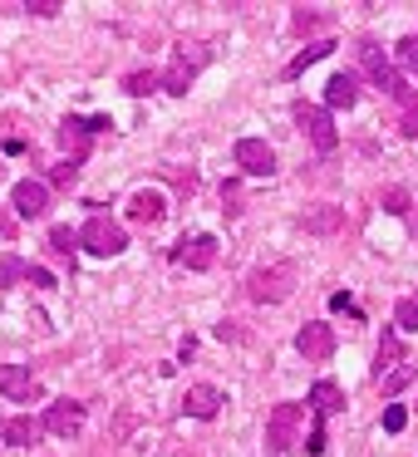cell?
I'll return each instance as SVG.
<instances>
[{
    "mask_svg": "<svg viewBox=\"0 0 418 457\" xmlns=\"http://www.w3.org/2000/svg\"><path fill=\"white\" fill-rule=\"evenodd\" d=\"M290 290H296V266H290V261H276V266H261L247 276V295L256 300V305H280Z\"/></svg>",
    "mask_w": 418,
    "mask_h": 457,
    "instance_id": "1",
    "label": "cell"
},
{
    "mask_svg": "<svg viewBox=\"0 0 418 457\" xmlns=\"http://www.w3.org/2000/svg\"><path fill=\"white\" fill-rule=\"evenodd\" d=\"M300 428H305V408L300 403H276L266 418V443L271 453H290L300 443Z\"/></svg>",
    "mask_w": 418,
    "mask_h": 457,
    "instance_id": "2",
    "label": "cell"
},
{
    "mask_svg": "<svg viewBox=\"0 0 418 457\" xmlns=\"http://www.w3.org/2000/svg\"><path fill=\"white\" fill-rule=\"evenodd\" d=\"M79 241H84V251H94V256H119V251L129 246L123 227H119V221H109V217H89V221H84V231H79Z\"/></svg>",
    "mask_w": 418,
    "mask_h": 457,
    "instance_id": "3",
    "label": "cell"
},
{
    "mask_svg": "<svg viewBox=\"0 0 418 457\" xmlns=\"http://www.w3.org/2000/svg\"><path fill=\"white\" fill-rule=\"evenodd\" d=\"M296 123H300V133H305L320 153H335L339 133H335V123H330L325 109H315V104H296Z\"/></svg>",
    "mask_w": 418,
    "mask_h": 457,
    "instance_id": "4",
    "label": "cell"
},
{
    "mask_svg": "<svg viewBox=\"0 0 418 457\" xmlns=\"http://www.w3.org/2000/svg\"><path fill=\"white\" fill-rule=\"evenodd\" d=\"M0 394L11 398V403H35L40 398V384L25 364H0Z\"/></svg>",
    "mask_w": 418,
    "mask_h": 457,
    "instance_id": "5",
    "label": "cell"
},
{
    "mask_svg": "<svg viewBox=\"0 0 418 457\" xmlns=\"http://www.w3.org/2000/svg\"><path fill=\"white\" fill-rule=\"evenodd\" d=\"M237 168L251 172V178H271V172H276V153L261 138H241L237 143Z\"/></svg>",
    "mask_w": 418,
    "mask_h": 457,
    "instance_id": "6",
    "label": "cell"
},
{
    "mask_svg": "<svg viewBox=\"0 0 418 457\" xmlns=\"http://www.w3.org/2000/svg\"><path fill=\"white\" fill-rule=\"evenodd\" d=\"M40 423H45V433H54V437H74L84 428V403H74V398L50 403V413H45Z\"/></svg>",
    "mask_w": 418,
    "mask_h": 457,
    "instance_id": "7",
    "label": "cell"
},
{
    "mask_svg": "<svg viewBox=\"0 0 418 457\" xmlns=\"http://www.w3.org/2000/svg\"><path fill=\"white\" fill-rule=\"evenodd\" d=\"M99 129H109V119H94V123L64 119L60 123V143H64V153H70V162H79L84 153H89V133H99Z\"/></svg>",
    "mask_w": 418,
    "mask_h": 457,
    "instance_id": "8",
    "label": "cell"
},
{
    "mask_svg": "<svg viewBox=\"0 0 418 457\" xmlns=\"http://www.w3.org/2000/svg\"><path fill=\"white\" fill-rule=\"evenodd\" d=\"M11 207L21 212L25 221H35V217H45L50 212V187L45 182H35V178H25L21 187H15V197H11Z\"/></svg>",
    "mask_w": 418,
    "mask_h": 457,
    "instance_id": "9",
    "label": "cell"
},
{
    "mask_svg": "<svg viewBox=\"0 0 418 457\" xmlns=\"http://www.w3.org/2000/svg\"><path fill=\"white\" fill-rule=\"evenodd\" d=\"M296 349L305 359H330V354H335V329L320 325V320H310V325L296 335Z\"/></svg>",
    "mask_w": 418,
    "mask_h": 457,
    "instance_id": "10",
    "label": "cell"
},
{
    "mask_svg": "<svg viewBox=\"0 0 418 457\" xmlns=\"http://www.w3.org/2000/svg\"><path fill=\"white\" fill-rule=\"evenodd\" d=\"M178 261H182L188 270H207L212 261H217V241H212V237H192V241H182Z\"/></svg>",
    "mask_w": 418,
    "mask_h": 457,
    "instance_id": "11",
    "label": "cell"
},
{
    "mask_svg": "<svg viewBox=\"0 0 418 457\" xmlns=\"http://www.w3.org/2000/svg\"><path fill=\"white\" fill-rule=\"evenodd\" d=\"M182 408H188L192 418H217L222 394H217L212 384H192V388H188V398H182Z\"/></svg>",
    "mask_w": 418,
    "mask_h": 457,
    "instance_id": "12",
    "label": "cell"
},
{
    "mask_svg": "<svg viewBox=\"0 0 418 457\" xmlns=\"http://www.w3.org/2000/svg\"><path fill=\"white\" fill-rule=\"evenodd\" d=\"M0 433H5V443H15V447H30L35 437L45 433V423H40V418H5V423H0Z\"/></svg>",
    "mask_w": 418,
    "mask_h": 457,
    "instance_id": "13",
    "label": "cell"
},
{
    "mask_svg": "<svg viewBox=\"0 0 418 457\" xmlns=\"http://www.w3.org/2000/svg\"><path fill=\"white\" fill-rule=\"evenodd\" d=\"M355 99H359L355 74H335V79L325 84V104H330V109H355Z\"/></svg>",
    "mask_w": 418,
    "mask_h": 457,
    "instance_id": "14",
    "label": "cell"
},
{
    "mask_svg": "<svg viewBox=\"0 0 418 457\" xmlns=\"http://www.w3.org/2000/svg\"><path fill=\"white\" fill-rule=\"evenodd\" d=\"M129 217L138 221V227H153V221L163 217V197H158V192H133V202H129Z\"/></svg>",
    "mask_w": 418,
    "mask_h": 457,
    "instance_id": "15",
    "label": "cell"
},
{
    "mask_svg": "<svg viewBox=\"0 0 418 457\" xmlns=\"http://www.w3.org/2000/svg\"><path fill=\"white\" fill-rule=\"evenodd\" d=\"M310 403H315V413H339L345 408V394H339V384H330V378H320L315 388H310Z\"/></svg>",
    "mask_w": 418,
    "mask_h": 457,
    "instance_id": "16",
    "label": "cell"
},
{
    "mask_svg": "<svg viewBox=\"0 0 418 457\" xmlns=\"http://www.w3.org/2000/svg\"><path fill=\"white\" fill-rule=\"evenodd\" d=\"M300 227L315 231V237H325V231H339V227H345V207H320V212H310V217H300Z\"/></svg>",
    "mask_w": 418,
    "mask_h": 457,
    "instance_id": "17",
    "label": "cell"
},
{
    "mask_svg": "<svg viewBox=\"0 0 418 457\" xmlns=\"http://www.w3.org/2000/svg\"><path fill=\"white\" fill-rule=\"evenodd\" d=\"M325 25H330V15H325V11H315V5H296V15H290V30H296V35L325 30Z\"/></svg>",
    "mask_w": 418,
    "mask_h": 457,
    "instance_id": "18",
    "label": "cell"
},
{
    "mask_svg": "<svg viewBox=\"0 0 418 457\" xmlns=\"http://www.w3.org/2000/svg\"><path fill=\"white\" fill-rule=\"evenodd\" d=\"M330 50H335V45H330V40H320V45H305V50H300L296 54V60H290L286 64V79H296V74H305V64H315V60H325V54Z\"/></svg>",
    "mask_w": 418,
    "mask_h": 457,
    "instance_id": "19",
    "label": "cell"
},
{
    "mask_svg": "<svg viewBox=\"0 0 418 457\" xmlns=\"http://www.w3.org/2000/svg\"><path fill=\"white\" fill-rule=\"evenodd\" d=\"M414 384V364H398V369H389V374H379V388H384V398H394L398 388H408Z\"/></svg>",
    "mask_w": 418,
    "mask_h": 457,
    "instance_id": "20",
    "label": "cell"
},
{
    "mask_svg": "<svg viewBox=\"0 0 418 457\" xmlns=\"http://www.w3.org/2000/svg\"><path fill=\"white\" fill-rule=\"evenodd\" d=\"M398 359H404L398 335H394V329H384V339H379V374H384V369H398Z\"/></svg>",
    "mask_w": 418,
    "mask_h": 457,
    "instance_id": "21",
    "label": "cell"
},
{
    "mask_svg": "<svg viewBox=\"0 0 418 457\" xmlns=\"http://www.w3.org/2000/svg\"><path fill=\"white\" fill-rule=\"evenodd\" d=\"M192 74H197V64H188V60H178V64H172V70H168V79H163V84H168V94H188V84H192Z\"/></svg>",
    "mask_w": 418,
    "mask_h": 457,
    "instance_id": "22",
    "label": "cell"
},
{
    "mask_svg": "<svg viewBox=\"0 0 418 457\" xmlns=\"http://www.w3.org/2000/svg\"><path fill=\"white\" fill-rule=\"evenodd\" d=\"M50 251H54V256H70V266H74V231L70 227H54L50 231Z\"/></svg>",
    "mask_w": 418,
    "mask_h": 457,
    "instance_id": "23",
    "label": "cell"
},
{
    "mask_svg": "<svg viewBox=\"0 0 418 457\" xmlns=\"http://www.w3.org/2000/svg\"><path fill=\"white\" fill-rule=\"evenodd\" d=\"M394 325H398V329H418V295L398 300V310H394Z\"/></svg>",
    "mask_w": 418,
    "mask_h": 457,
    "instance_id": "24",
    "label": "cell"
},
{
    "mask_svg": "<svg viewBox=\"0 0 418 457\" xmlns=\"http://www.w3.org/2000/svg\"><path fill=\"white\" fill-rule=\"evenodd\" d=\"M25 261L21 256H0V286H15V280H25Z\"/></svg>",
    "mask_w": 418,
    "mask_h": 457,
    "instance_id": "25",
    "label": "cell"
},
{
    "mask_svg": "<svg viewBox=\"0 0 418 457\" xmlns=\"http://www.w3.org/2000/svg\"><path fill=\"white\" fill-rule=\"evenodd\" d=\"M394 50H398V64H404V70H414V74H418V40H414V35H408V40H398Z\"/></svg>",
    "mask_w": 418,
    "mask_h": 457,
    "instance_id": "26",
    "label": "cell"
},
{
    "mask_svg": "<svg viewBox=\"0 0 418 457\" xmlns=\"http://www.w3.org/2000/svg\"><path fill=\"white\" fill-rule=\"evenodd\" d=\"M398 133H404V138H418V99L404 104V113H398Z\"/></svg>",
    "mask_w": 418,
    "mask_h": 457,
    "instance_id": "27",
    "label": "cell"
},
{
    "mask_svg": "<svg viewBox=\"0 0 418 457\" xmlns=\"http://www.w3.org/2000/svg\"><path fill=\"white\" fill-rule=\"evenodd\" d=\"M404 423H408V408L404 403H389L384 408V428H389V433H404Z\"/></svg>",
    "mask_w": 418,
    "mask_h": 457,
    "instance_id": "28",
    "label": "cell"
},
{
    "mask_svg": "<svg viewBox=\"0 0 418 457\" xmlns=\"http://www.w3.org/2000/svg\"><path fill=\"white\" fill-rule=\"evenodd\" d=\"M384 212L404 217V212H408V192H404V187H389V192H384Z\"/></svg>",
    "mask_w": 418,
    "mask_h": 457,
    "instance_id": "29",
    "label": "cell"
},
{
    "mask_svg": "<svg viewBox=\"0 0 418 457\" xmlns=\"http://www.w3.org/2000/svg\"><path fill=\"white\" fill-rule=\"evenodd\" d=\"M74 178H79V162H60V168L50 172V182H54V187H70Z\"/></svg>",
    "mask_w": 418,
    "mask_h": 457,
    "instance_id": "30",
    "label": "cell"
},
{
    "mask_svg": "<svg viewBox=\"0 0 418 457\" xmlns=\"http://www.w3.org/2000/svg\"><path fill=\"white\" fill-rule=\"evenodd\" d=\"M25 11H30V15H60L64 5H60V0H25Z\"/></svg>",
    "mask_w": 418,
    "mask_h": 457,
    "instance_id": "31",
    "label": "cell"
},
{
    "mask_svg": "<svg viewBox=\"0 0 418 457\" xmlns=\"http://www.w3.org/2000/svg\"><path fill=\"white\" fill-rule=\"evenodd\" d=\"M305 453H310V457H320V453H325V423H315V428H310V443H305Z\"/></svg>",
    "mask_w": 418,
    "mask_h": 457,
    "instance_id": "32",
    "label": "cell"
},
{
    "mask_svg": "<svg viewBox=\"0 0 418 457\" xmlns=\"http://www.w3.org/2000/svg\"><path fill=\"white\" fill-rule=\"evenodd\" d=\"M153 84H158L153 74H129V94H148Z\"/></svg>",
    "mask_w": 418,
    "mask_h": 457,
    "instance_id": "33",
    "label": "cell"
},
{
    "mask_svg": "<svg viewBox=\"0 0 418 457\" xmlns=\"http://www.w3.org/2000/svg\"><path fill=\"white\" fill-rule=\"evenodd\" d=\"M25 276H30V280H35V286H40V290H50V286H54V276H50V270H45V266H30V270H25Z\"/></svg>",
    "mask_w": 418,
    "mask_h": 457,
    "instance_id": "34",
    "label": "cell"
},
{
    "mask_svg": "<svg viewBox=\"0 0 418 457\" xmlns=\"http://www.w3.org/2000/svg\"><path fill=\"white\" fill-rule=\"evenodd\" d=\"M330 305H335V310H349V315H355V300H349L345 290H335V295H330Z\"/></svg>",
    "mask_w": 418,
    "mask_h": 457,
    "instance_id": "35",
    "label": "cell"
},
{
    "mask_svg": "<svg viewBox=\"0 0 418 457\" xmlns=\"http://www.w3.org/2000/svg\"><path fill=\"white\" fill-rule=\"evenodd\" d=\"M11 231H15V221L5 217V212H0V237H11Z\"/></svg>",
    "mask_w": 418,
    "mask_h": 457,
    "instance_id": "36",
    "label": "cell"
},
{
    "mask_svg": "<svg viewBox=\"0 0 418 457\" xmlns=\"http://www.w3.org/2000/svg\"><path fill=\"white\" fill-rule=\"evenodd\" d=\"M0 178H5V168H0Z\"/></svg>",
    "mask_w": 418,
    "mask_h": 457,
    "instance_id": "37",
    "label": "cell"
}]
</instances>
